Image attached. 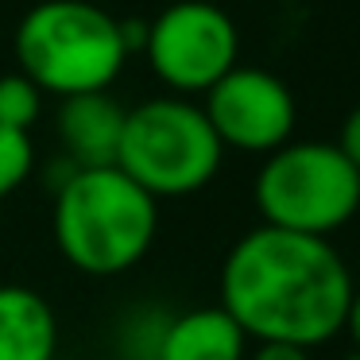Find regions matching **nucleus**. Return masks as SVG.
I'll return each mask as SVG.
<instances>
[{"instance_id":"obj_1","label":"nucleus","mask_w":360,"mask_h":360,"mask_svg":"<svg viewBox=\"0 0 360 360\" xmlns=\"http://www.w3.org/2000/svg\"><path fill=\"white\" fill-rule=\"evenodd\" d=\"M352 271L326 236L248 229L221 264V310L256 345L318 349L345 333Z\"/></svg>"},{"instance_id":"obj_2","label":"nucleus","mask_w":360,"mask_h":360,"mask_svg":"<svg viewBox=\"0 0 360 360\" xmlns=\"http://www.w3.org/2000/svg\"><path fill=\"white\" fill-rule=\"evenodd\" d=\"M51 233L63 259L82 275L112 279L151 252L159 202L120 167H74L55 186Z\"/></svg>"},{"instance_id":"obj_3","label":"nucleus","mask_w":360,"mask_h":360,"mask_svg":"<svg viewBox=\"0 0 360 360\" xmlns=\"http://www.w3.org/2000/svg\"><path fill=\"white\" fill-rule=\"evenodd\" d=\"M128 55L124 20L89 0H43L16 27L20 74L32 78L39 94H109Z\"/></svg>"},{"instance_id":"obj_4","label":"nucleus","mask_w":360,"mask_h":360,"mask_svg":"<svg viewBox=\"0 0 360 360\" xmlns=\"http://www.w3.org/2000/svg\"><path fill=\"white\" fill-rule=\"evenodd\" d=\"M225 163L217 132L202 105L190 97H148L124 112V132L112 167L128 174L151 198H186L205 190Z\"/></svg>"},{"instance_id":"obj_5","label":"nucleus","mask_w":360,"mask_h":360,"mask_svg":"<svg viewBox=\"0 0 360 360\" xmlns=\"http://www.w3.org/2000/svg\"><path fill=\"white\" fill-rule=\"evenodd\" d=\"M252 198L264 225L329 240L360 217V171L329 140H287L264 155Z\"/></svg>"},{"instance_id":"obj_6","label":"nucleus","mask_w":360,"mask_h":360,"mask_svg":"<svg viewBox=\"0 0 360 360\" xmlns=\"http://www.w3.org/2000/svg\"><path fill=\"white\" fill-rule=\"evenodd\" d=\"M143 58L174 97L210 94L240 58V32L233 16L210 0H179L148 20Z\"/></svg>"},{"instance_id":"obj_7","label":"nucleus","mask_w":360,"mask_h":360,"mask_svg":"<svg viewBox=\"0 0 360 360\" xmlns=\"http://www.w3.org/2000/svg\"><path fill=\"white\" fill-rule=\"evenodd\" d=\"M202 112L221 148L244 155H271L295 136L298 124V105L287 82L271 70L240 63L205 94Z\"/></svg>"},{"instance_id":"obj_8","label":"nucleus","mask_w":360,"mask_h":360,"mask_svg":"<svg viewBox=\"0 0 360 360\" xmlns=\"http://www.w3.org/2000/svg\"><path fill=\"white\" fill-rule=\"evenodd\" d=\"M124 105L112 94L63 97L55 112V136L70 167H109L124 132Z\"/></svg>"},{"instance_id":"obj_9","label":"nucleus","mask_w":360,"mask_h":360,"mask_svg":"<svg viewBox=\"0 0 360 360\" xmlns=\"http://www.w3.org/2000/svg\"><path fill=\"white\" fill-rule=\"evenodd\" d=\"M58 318L32 287H0V360H55Z\"/></svg>"},{"instance_id":"obj_10","label":"nucleus","mask_w":360,"mask_h":360,"mask_svg":"<svg viewBox=\"0 0 360 360\" xmlns=\"http://www.w3.org/2000/svg\"><path fill=\"white\" fill-rule=\"evenodd\" d=\"M155 360H248V337L221 306L171 314Z\"/></svg>"},{"instance_id":"obj_11","label":"nucleus","mask_w":360,"mask_h":360,"mask_svg":"<svg viewBox=\"0 0 360 360\" xmlns=\"http://www.w3.org/2000/svg\"><path fill=\"white\" fill-rule=\"evenodd\" d=\"M43 112V94L32 78L24 74H4L0 78V128L8 132H32V124Z\"/></svg>"},{"instance_id":"obj_12","label":"nucleus","mask_w":360,"mask_h":360,"mask_svg":"<svg viewBox=\"0 0 360 360\" xmlns=\"http://www.w3.org/2000/svg\"><path fill=\"white\" fill-rule=\"evenodd\" d=\"M167 318L171 314L163 310H136L124 318L120 326V337H117V349H120V360H155L159 356V341H163V329H167Z\"/></svg>"},{"instance_id":"obj_13","label":"nucleus","mask_w":360,"mask_h":360,"mask_svg":"<svg viewBox=\"0 0 360 360\" xmlns=\"http://www.w3.org/2000/svg\"><path fill=\"white\" fill-rule=\"evenodd\" d=\"M32 167H35V143H32V136L0 128V202H4V198H12L27 179H32Z\"/></svg>"},{"instance_id":"obj_14","label":"nucleus","mask_w":360,"mask_h":360,"mask_svg":"<svg viewBox=\"0 0 360 360\" xmlns=\"http://www.w3.org/2000/svg\"><path fill=\"white\" fill-rule=\"evenodd\" d=\"M333 143L345 151V159L360 171V105H352V109H349V117L341 120V132H337Z\"/></svg>"},{"instance_id":"obj_15","label":"nucleus","mask_w":360,"mask_h":360,"mask_svg":"<svg viewBox=\"0 0 360 360\" xmlns=\"http://www.w3.org/2000/svg\"><path fill=\"white\" fill-rule=\"evenodd\" d=\"M248 360H310V349H298V345H275V341H264L256 345Z\"/></svg>"},{"instance_id":"obj_16","label":"nucleus","mask_w":360,"mask_h":360,"mask_svg":"<svg viewBox=\"0 0 360 360\" xmlns=\"http://www.w3.org/2000/svg\"><path fill=\"white\" fill-rule=\"evenodd\" d=\"M345 333L352 337V345H356V356H360V287L352 290V302H349V314H345Z\"/></svg>"},{"instance_id":"obj_17","label":"nucleus","mask_w":360,"mask_h":360,"mask_svg":"<svg viewBox=\"0 0 360 360\" xmlns=\"http://www.w3.org/2000/svg\"><path fill=\"white\" fill-rule=\"evenodd\" d=\"M352 360H360V356H352Z\"/></svg>"}]
</instances>
